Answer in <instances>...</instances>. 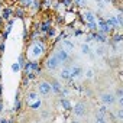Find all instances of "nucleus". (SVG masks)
Returning <instances> with one entry per match:
<instances>
[{
    "label": "nucleus",
    "mask_w": 123,
    "mask_h": 123,
    "mask_svg": "<svg viewBox=\"0 0 123 123\" xmlns=\"http://www.w3.org/2000/svg\"><path fill=\"white\" fill-rule=\"evenodd\" d=\"M62 44H64V46H65V51H67V52H71V51L74 49V42H71V41L65 39Z\"/></svg>",
    "instance_id": "nucleus-9"
},
{
    "label": "nucleus",
    "mask_w": 123,
    "mask_h": 123,
    "mask_svg": "<svg viewBox=\"0 0 123 123\" xmlns=\"http://www.w3.org/2000/svg\"><path fill=\"white\" fill-rule=\"evenodd\" d=\"M113 41H114V42H120V41H122V35H114Z\"/></svg>",
    "instance_id": "nucleus-18"
},
{
    "label": "nucleus",
    "mask_w": 123,
    "mask_h": 123,
    "mask_svg": "<svg viewBox=\"0 0 123 123\" xmlns=\"http://www.w3.org/2000/svg\"><path fill=\"white\" fill-rule=\"evenodd\" d=\"M23 38H25V39H26V38H28V30H26V29H25V30H23Z\"/></svg>",
    "instance_id": "nucleus-24"
},
{
    "label": "nucleus",
    "mask_w": 123,
    "mask_h": 123,
    "mask_svg": "<svg viewBox=\"0 0 123 123\" xmlns=\"http://www.w3.org/2000/svg\"><path fill=\"white\" fill-rule=\"evenodd\" d=\"M100 113H104V114H106V113H107V107H106V106H101V107H100Z\"/></svg>",
    "instance_id": "nucleus-19"
},
{
    "label": "nucleus",
    "mask_w": 123,
    "mask_h": 123,
    "mask_svg": "<svg viewBox=\"0 0 123 123\" xmlns=\"http://www.w3.org/2000/svg\"><path fill=\"white\" fill-rule=\"evenodd\" d=\"M81 52H83V54H90V46L87 45V44H84L81 46Z\"/></svg>",
    "instance_id": "nucleus-14"
},
{
    "label": "nucleus",
    "mask_w": 123,
    "mask_h": 123,
    "mask_svg": "<svg viewBox=\"0 0 123 123\" xmlns=\"http://www.w3.org/2000/svg\"><path fill=\"white\" fill-rule=\"evenodd\" d=\"M17 16H19V17H22V16H23V13H22V10H17Z\"/></svg>",
    "instance_id": "nucleus-25"
},
{
    "label": "nucleus",
    "mask_w": 123,
    "mask_h": 123,
    "mask_svg": "<svg viewBox=\"0 0 123 123\" xmlns=\"http://www.w3.org/2000/svg\"><path fill=\"white\" fill-rule=\"evenodd\" d=\"M0 110H3V106H2V104H0Z\"/></svg>",
    "instance_id": "nucleus-27"
},
{
    "label": "nucleus",
    "mask_w": 123,
    "mask_h": 123,
    "mask_svg": "<svg viewBox=\"0 0 123 123\" xmlns=\"http://www.w3.org/2000/svg\"><path fill=\"white\" fill-rule=\"evenodd\" d=\"M100 29H101L103 32H106V33L110 32V26H109L106 22H100Z\"/></svg>",
    "instance_id": "nucleus-11"
},
{
    "label": "nucleus",
    "mask_w": 123,
    "mask_h": 123,
    "mask_svg": "<svg viewBox=\"0 0 123 123\" xmlns=\"http://www.w3.org/2000/svg\"><path fill=\"white\" fill-rule=\"evenodd\" d=\"M101 100L106 103V106H110V104L114 103V97H113L112 94H109V93H104V94L101 96Z\"/></svg>",
    "instance_id": "nucleus-7"
},
{
    "label": "nucleus",
    "mask_w": 123,
    "mask_h": 123,
    "mask_svg": "<svg viewBox=\"0 0 123 123\" xmlns=\"http://www.w3.org/2000/svg\"><path fill=\"white\" fill-rule=\"evenodd\" d=\"M9 16H10V10H5V19H7Z\"/></svg>",
    "instance_id": "nucleus-21"
},
{
    "label": "nucleus",
    "mask_w": 123,
    "mask_h": 123,
    "mask_svg": "<svg viewBox=\"0 0 123 123\" xmlns=\"http://www.w3.org/2000/svg\"><path fill=\"white\" fill-rule=\"evenodd\" d=\"M28 97H29V100H36V98H38V94H36V93H29Z\"/></svg>",
    "instance_id": "nucleus-17"
},
{
    "label": "nucleus",
    "mask_w": 123,
    "mask_h": 123,
    "mask_svg": "<svg viewBox=\"0 0 123 123\" xmlns=\"http://www.w3.org/2000/svg\"><path fill=\"white\" fill-rule=\"evenodd\" d=\"M116 94H117V97H119V98H120V97H122V89H119V90H117V93H116Z\"/></svg>",
    "instance_id": "nucleus-22"
},
{
    "label": "nucleus",
    "mask_w": 123,
    "mask_h": 123,
    "mask_svg": "<svg viewBox=\"0 0 123 123\" xmlns=\"http://www.w3.org/2000/svg\"><path fill=\"white\" fill-rule=\"evenodd\" d=\"M84 113H85V104L84 103L75 104V106H74V114L78 116V117H81V116H84Z\"/></svg>",
    "instance_id": "nucleus-4"
},
{
    "label": "nucleus",
    "mask_w": 123,
    "mask_h": 123,
    "mask_svg": "<svg viewBox=\"0 0 123 123\" xmlns=\"http://www.w3.org/2000/svg\"><path fill=\"white\" fill-rule=\"evenodd\" d=\"M61 78L62 80H69V68H64L61 71Z\"/></svg>",
    "instance_id": "nucleus-10"
},
{
    "label": "nucleus",
    "mask_w": 123,
    "mask_h": 123,
    "mask_svg": "<svg viewBox=\"0 0 123 123\" xmlns=\"http://www.w3.org/2000/svg\"><path fill=\"white\" fill-rule=\"evenodd\" d=\"M57 58H58V61L59 62H64V61H67L68 59V52L65 51V49H59L58 52H57V55H55Z\"/></svg>",
    "instance_id": "nucleus-6"
},
{
    "label": "nucleus",
    "mask_w": 123,
    "mask_h": 123,
    "mask_svg": "<svg viewBox=\"0 0 123 123\" xmlns=\"http://www.w3.org/2000/svg\"><path fill=\"white\" fill-rule=\"evenodd\" d=\"M42 52H44V46L41 44H33L30 46V57L32 58H38L39 55H42Z\"/></svg>",
    "instance_id": "nucleus-1"
},
{
    "label": "nucleus",
    "mask_w": 123,
    "mask_h": 123,
    "mask_svg": "<svg viewBox=\"0 0 123 123\" xmlns=\"http://www.w3.org/2000/svg\"><path fill=\"white\" fill-rule=\"evenodd\" d=\"M61 103H62V106H64V109H71V104H69V101H68V100L62 98V100H61Z\"/></svg>",
    "instance_id": "nucleus-16"
},
{
    "label": "nucleus",
    "mask_w": 123,
    "mask_h": 123,
    "mask_svg": "<svg viewBox=\"0 0 123 123\" xmlns=\"http://www.w3.org/2000/svg\"><path fill=\"white\" fill-rule=\"evenodd\" d=\"M52 91H54V93H59V91H61V85H59L57 81L52 83Z\"/></svg>",
    "instance_id": "nucleus-12"
},
{
    "label": "nucleus",
    "mask_w": 123,
    "mask_h": 123,
    "mask_svg": "<svg viewBox=\"0 0 123 123\" xmlns=\"http://www.w3.org/2000/svg\"><path fill=\"white\" fill-rule=\"evenodd\" d=\"M97 54H98V55H103V49H101V48L97 49Z\"/></svg>",
    "instance_id": "nucleus-23"
},
{
    "label": "nucleus",
    "mask_w": 123,
    "mask_h": 123,
    "mask_svg": "<svg viewBox=\"0 0 123 123\" xmlns=\"http://www.w3.org/2000/svg\"><path fill=\"white\" fill-rule=\"evenodd\" d=\"M39 91H41V94L48 96V94L52 93V87H51V84H49L48 81H42V83L39 84Z\"/></svg>",
    "instance_id": "nucleus-2"
},
{
    "label": "nucleus",
    "mask_w": 123,
    "mask_h": 123,
    "mask_svg": "<svg viewBox=\"0 0 123 123\" xmlns=\"http://www.w3.org/2000/svg\"><path fill=\"white\" fill-rule=\"evenodd\" d=\"M84 19L87 20V22H96V16H94V13L93 12H85L84 13Z\"/></svg>",
    "instance_id": "nucleus-8"
},
{
    "label": "nucleus",
    "mask_w": 123,
    "mask_h": 123,
    "mask_svg": "<svg viewBox=\"0 0 123 123\" xmlns=\"http://www.w3.org/2000/svg\"><path fill=\"white\" fill-rule=\"evenodd\" d=\"M30 107H32V109H39V107H41V100L36 98V101H33V103L30 104Z\"/></svg>",
    "instance_id": "nucleus-15"
},
{
    "label": "nucleus",
    "mask_w": 123,
    "mask_h": 123,
    "mask_svg": "<svg viewBox=\"0 0 123 123\" xmlns=\"http://www.w3.org/2000/svg\"><path fill=\"white\" fill-rule=\"evenodd\" d=\"M81 74H83V69H81L80 67H74V68L69 69V78H77V77H80Z\"/></svg>",
    "instance_id": "nucleus-5"
},
{
    "label": "nucleus",
    "mask_w": 123,
    "mask_h": 123,
    "mask_svg": "<svg viewBox=\"0 0 123 123\" xmlns=\"http://www.w3.org/2000/svg\"><path fill=\"white\" fill-rule=\"evenodd\" d=\"M85 75L89 77V78H91V77H93V71H91V69H89V71L85 73Z\"/></svg>",
    "instance_id": "nucleus-20"
},
{
    "label": "nucleus",
    "mask_w": 123,
    "mask_h": 123,
    "mask_svg": "<svg viewBox=\"0 0 123 123\" xmlns=\"http://www.w3.org/2000/svg\"><path fill=\"white\" fill-rule=\"evenodd\" d=\"M17 68H19V65H16V64H15V65H12V69H15V71H16Z\"/></svg>",
    "instance_id": "nucleus-26"
},
{
    "label": "nucleus",
    "mask_w": 123,
    "mask_h": 123,
    "mask_svg": "<svg viewBox=\"0 0 123 123\" xmlns=\"http://www.w3.org/2000/svg\"><path fill=\"white\" fill-rule=\"evenodd\" d=\"M58 65H59V61H58V58L57 57H51L48 61H46V68L48 69H55V68H58Z\"/></svg>",
    "instance_id": "nucleus-3"
},
{
    "label": "nucleus",
    "mask_w": 123,
    "mask_h": 123,
    "mask_svg": "<svg viewBox=\"0 0 123 123\" xmlns=\"http://www.w3.org/2000/svg\"><path fill=\"white\" fill-rule=\"evenodd\" d=\"M96 120L97 122H106V116H104V113H97L96 114Z\"/></svg>",
    "instance_id": "nucleus-13"
}]
</instances>
